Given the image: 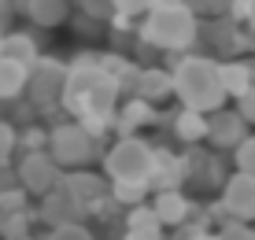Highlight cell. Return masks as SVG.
<instances>
[{"label":"cell","mask_w":255,"mask_h":240,"mask_svg":"<svg viewBox=\"0 0 255 240\" xmlns=\"http://www.w3.org/2000/svg\"><path fill=\"white\" fill-rule=\"evenodd\" d=\"M59 185H63L67 192H74V196L82 200V203H89V211H93V203L104 196V177H100V174L82 170V166H78V170H67Z\"/></svg>","instance_id":"e0dca14e"},{"label":"cell","mask_w":255,"mask_h":240,"mask_svg":"<svg viewBox=\"0 0 255 240\" xmlns=\"http://www.w3.org/2000/svg\"><path fill=\"white\" fill-rule=\"evenodd\" d=\"M244 26L255 33V0H248V19H244Z\"/></svg>","instance_id":"d6a6232c"},{"label":"cell","mask_w":255,"mask_h":240,"mask_svg":"<svg viewBox=\"0 0 255 240\" xmlns=\"http://www.w3.org/2000/svg\"><path fill=\"white\" fill-rule=\"evenodd\" d=\"M30 89V67L11 56H0V100H19Z\"/></svg>","instance_id":"9a60e30c"},{"label":"cell","mask_w":255,"mask_h":240,"mask_svg":"<svg viewBox=\"0 0 255 240\" xmlns=\"http://www.w3.org/2000/svg\"><path fill=\"white\" fill-rule=\"evenodd\" d=\"M222 207L230 218H255V174L248 170H237L230 181L222 185Z\"/></svg>","instance_id":"ba28073f"},{"label":"cell","mask_w":255,"mask_h":240,"mask_svg":"<svg viewBox=\"0 0 255 240\" xmlns=\"http://www.w3.org/2000/svg\"><path fill=\"white\" fill-rule=\"evenodd\" d=\"M148 192H155L148 181H115L111 185V200H115L119 207H140Z\"/></svg>","instance_id":"7402d4cb"},{"label":"cell","mask_w":255,"mask_h":240,"mask_svg":"<svg viewBox=\"0 0 255 240\" xmlns=\"http://www.w3.org/2000/svg\"><path fill=\"white\" fill-rule=\"evenodd\" d=\"M163 229L166 222L159 218V211L155 207H133L126 218V240H163Z\"/></svg>","instance_id":"8fae6325"},{"label":"cell","mask_w":255,"mask_h":240,"mask_svg":"<svg viewBox=\"0 0 255 240\" xmlns=\"http://www.w3.org/2000/svg\"><path fill=\"white\" fill-rule=\"evenodd\" d=\"M67 74H70L67 63H59V59H52V56H41L37 63L30 67V89H26V93L33 96L37 108H56V104H63Z\"/></svg>","instance_id":"8992f818"},{"label":"cell","mask_w":255,"mask_h":240,"mask_svg":"<svg viewBox=\"0 0 255 240\" xmlns=\"http://www.w3.org/2000/svg\"><path fill=\"white\" fill-rule=\"evenodd\" d=\"M155 111H152V100H144V96H129L126 104H119V119H115V133L122 137H129V133H137L144 122H152Z\"/></svg>","instance_id":"5bb4252c"},{"label":"cell","mask_w":255,"mask_h":240,"mask_svg":"<svg viewBox=\"0 0 255 240\" xmlns=\"http://www.w3.org/2000/svg\"><path fill=\"white\" fill-rule=\"evenodd\" d=\"M119 96H122V82L100 63V56H82L70 63L59 108L74 115L93 137H108L119 119Z\"/></svg>","instance_id":"6da1fadb"},{"label":"cell","mask_w":255,"mask_h":240,"mask_svg":"<svg viewBox=\"0 0 255 240\" xmlns=\"http://www.w3.org/2000/svg\"><path fill=\"white\" fill-rule=\"evenodd\" d=\"M48 152L56 155V163L63 166V170H78V166L93 163V155H96V137L74 119V122H63V126L52 129Z\"/></svg>","instance_id":"5b68a950"},{"label":"cell","mask_w":255,"mask_h":240,"mask_svg":"<svg viewBox=\"0 0 255 240\" xmlns=\"http://www.w3.org/2000/svg\"><path fill=\"white\" fill-rule=\"evenodd\" d=\"M222 85H226V93H230V100L241 96V93H248L255 85V63H248V59H226L222 63Z\"/></svg>","instance_id":"d6986e66"},{"label":"cell","mask_w":255,"mask_h":240,"mask_svg":"<svg viewBox=\"0 0 255 240\" xmlns=\"http://www.w3.org/2000/svg\"><path fill=\"white\" fill-rule=\"evenodd\" d=\"M174 133H178L185 144H200V140H207V133H211V115L181 108L178 115H174Z\"/></svg>","instance_id":"ac0fdd59"},{"label":"cell","mask_w":255,"mask_h":240,"mask_svg":"<svg viewBox=\"0 0 255 240\" xmlns=\"http://www.w3.org/2000/svg\"><path fill=\"white\" fill-rule=\"evenodd\" d=\"M19 133H15V126H7V122H0V166H7V159H11L15 144H19Z\"/></svg>","instance_id":"484cf974"},{"label":"cell","mask_w":255,"mask_h":240,"mask_svg":"<svg viewBox=\"0 0 255 240\" xmlns=\"http://www.w3.org/2000/svg\"><path fill=\"white\" fill-rule=\"evenodd\" d=\"M19 137H22V144L30 148V152H41V148H48L52 133H45V129H26V133H19Z\"/></svg>","instance_id":"4dcf8cb0"},{"label":"cell","mask_w":255,"mask_h":240,"mask_svg":"<svg viewBox=\"0 0 255 240\" xmlns=\"http://www.w3.org/2000/svg\"><path fill=\"white\" fill-rule=\"evenodd\" d=\"M26 15H30L37 26H45V30H52V26L67 22L70 15V0H26Z\"/></svg>","instance_id":"ffe728a7"},{"label":"cell","mask_w":255,"mask_h":240,"mask_svg":"<svg viewBox=\"0 0 255 240\" xmlns=\"http://www.w3.org/2000/svg\"><path fill=\"white\" fill-rule=\"evenodd\" d=\"M45 240H93V233L78 222H63V226H52V233Z\"/></svg>","instance_id":"cb8c5ba5"},{"label":"cell","mask_w":255,"mask_h":240,"mask_svg":"<svg viewBox=\"0 0 255 240\" xmlns=\"http://www.w3.org/2000/svg\"><path fill=\"white\" fill-rule=\"evenodd\" d=\"M4 56L19 59V63H26V67H33L41 59V52H37V41H33L30 33H7V37H4Z\"/></svg>","instance_id":"44dd1931"},{"label":"cell","mask_w":255,"mask_h":240,"mask_svg":"<svg viewBox=\"0 0 255 240\" xmlns=\"http://www.w3.org/2000/svg\"><path fill=\"white\" fill-rule=\"evenodd\" d=\"M74 4H85V0H74Z\"/></svg>","instance_id":"d590c367"},{"label":"cell","mask_w":255,"mask_h":240,"mask_svg":"<svg viewBox=\"0 0 255 240\" xmlns=\"http://www.w3.org/2000/svg\"><path fill=\"white\" fill-rule=\"evenodd\" d=\"M133 93H137V96H144V100H152V104L166 100V96L174 93V70H159V67L140 70V74H137V85H133Z\"/></svg>","instance_id":"2e32d148"},{"label":"cell","mask_w":255,"mask_h":240,"mask_svg":"<svg viewBox=\"0 0 255 240\" xmlns=\"http://www.w3.org/2000/svg\"><path fill=\"white\" fill-rule=\"evenodd\" d=\"M196 37H200V22L189 4H155L140 26V41L159 52H189Z\"/></svg>","instance_id":"3957f363"},{"label":"cell","mask_w":255,"mask_h":240,"mask_svg":"<svg viewBox=\"0 0 255 240\" xmlns=\"http://www.w3.org/2000/svg\"><path fill=\"white\" fill-rule=\"evenodd\" d=\"M244 137H248V122H244V115L237 108L233 111H226V108L211 111V133H207V140L218 148V152H226V148L233 152Z\"/></svg>","instance_id":"9c48e42d"},{"label":"cell","mask_w":255,"mask_h":240,"mask_svg":"<svg viewBox=\"0 0 255 240\" xmlns=\"http://www.w3.org/2000/svg\"><path fill=\"white\" fill-rule=\"evenodd\" d=\"M233 163H237V170L255 174V133H248V137L233 148Z\"/></svg>","instance_id":"603a6c76"},{"label":"cell","mask_w":255,"mask_h":240,"mask_svg":"<svg viewBox=\"0 0 255 240\" xmlns=\"http://www.w3.org/2000/svg\"><path fill=\"white\" fill-rule=\"evenodd\" d=\"M174 96L192 111H218L230 93L222 85V63L211 56H185L174 67Z\"/></svg>","instance_id":"7a4b0ae2"},{"label":"cell","mask_w":255,"mask_h":240,"mask_svg":"<svg viewBox=\"0 0 255 240\" xmlns=\"http://www.w3.org/2000/svg\"><path fill=\"white\" fill-rule=\"evenodd\" d=\"M189 177V159H178L163 148H155V177H152V189H178L181 181Z\"/></svg>","instance_id":"4fadbf2b"},{"label":"cell","mask_w":255,"mask_h":240,"mask_svg":"<svg viewBox=\"0 0 255 240\" xmlns=\"http://www.w3.org/2000/svg\"><path fill=\"white\" fill-rule=\"evenodd\" d=\"M196 15H215V11H226V7H233V0H185Z\"/></svg>","instance_id":"f546056e"},{"label":"cell","mask_w":255,"mask_h":240,"mask_svg":"<svg viewBox=\"0 0 255 240\" xmlns=\"http://www.w3.org/2000/svg\"><path fill=\"white\" fill-rule=\"evenodd\" d=\"M115 4L119 15H129V19H137V15H148L155 7V0H111Z\"/></svg>","instance_id":"4316f807"},{"label":"cell","mask_w":255,"mask_h":240,"mask_svg":"<svg viewBox=\"0 0 255 240\" xmlns=\"http://www.w3.org/2000/svg\"><path fill=\"white\" fill-rule=\"evenodd\" d=\"M0 233H4L7 240H15V237H22V233H26V218H22V211H15V215H4V218H0Z\"/></svg>","instance_id":"83f0119b"},{"label":"cell","mask_w":255,"mask_h":240,"mask_svg":"<svg viewBox=\"0 0 255 240\" xmlns=\"http://www.w3.org/2000/svg\"><path fill=\"white\" fill-rule=\"evenodd\" d=\"M222 240H255V229L244 218H230L222 222Z\"/></svg>","instance_id":"d4e9b609"},{"label":"cell","mask_w":255,"mask_h":240,"mask_svg":"<svg viewBox=\"0 0 255 240\" xmlns=\"http://www.w3.org/2000/svg\"><path fill=\"white\" fill-rule=\"evenodd\" d=\"M152 207L159 211V218L166 222V226H185L189 215H192V200L181 189H159Z\"/></svg>","instance_id":"7c38bea8"},{"label":"cell","mask_w":255,"mask_h":240,"mask_svg":"<svg viewBox=\"0 0 255 240\" xmlns=\"http://www.w3.org/2000/svg\"><path fill=\"white\" fill-rule=\"evenodd\" d=\"M11 15H15V4L11 0H0V30L7 33V22H11Z\"/></svg>","instance_id":"1f68e13d"},{"label":"cell","mask_w":255,"mask_h":240,"mask_svg":"<svg viewBox=\"0 0 255 240\" xmlns=\"http://www.w3.org/2000/svg\"><path fill=\"white\" fill-rule=\"evenodd\" d=\"M192 240H222V233H207V229H204V233H196Z\"/></svg>","instance_id":"836d02e7"},{"label":"cell","mask_w":255,"mask_h":240,"mask_svg":"<svg viewBox=\"0 0 255 240\" xmlns=\"http://www.w3.org/2000/svg\"><path fill=\"white\" fill-rule=\"evenodd\" d=\"M233 104H237V111L244 115V122H248V126H255V85L248 89V93L233 96Z\"/></svg>","instance_id":"f1b7e54d"},{"label":"cell","mask_w":255,"mask_h":240,"mask_svg":"<svg viewBox=\"0 0 255 240\" xmlns=\"http://www.w3.org/2000/svg\"><path fill=\"white\" fill-rule=\"evenodd\" d=\"M85 211H89V203H82L74 192H67L63 185L41 196V215H45V222H52V226H63V222H82Z\"/></svg>","instance_id":"30bf717a"},{"label":"cell","mask_w":255,"mask_h":240,"mask_svg":"<svg viewBox=\"0 0 255 240\" xmlns=\"http://www.w3.org/2000/svg\"><path fill=\"white\" fill-rule=\"evenodd\" d=\"M59 181H63V166L56 163V155H52L48 148H41V152H26V159L19 163V185L26 192L45 196V192L59 189Z\"/></svg>","instance_id":"52a82bcc"},{"label":"cell","mask_w":255,"mask_h":240,"mask_svg":"<svg viewBox=\"0 0 255 240\" xmlns=\"http://www.w3.org/2000/svg\"><path fill=\"white\" fill-rule=\"evenodd\" d=\"M104 170L111 181H148L155 177V148L140 137H119L104 155Z\"/></svg>","instance_id":"277c9868"},{"label":"cell","mask_w":255,"mask_h":240,"mask_svg":"<svg viewBox=\"0 0 255 240\" xmlns=\"http://www.w3.org/2000/svg\"><path fill=\"white\" fill-rule=\"evenodd\" d=\"M4 37H7V33H4V30H0V56H4Z\"/></svg>","instance_id":"e575fe53"}]
</instances>
